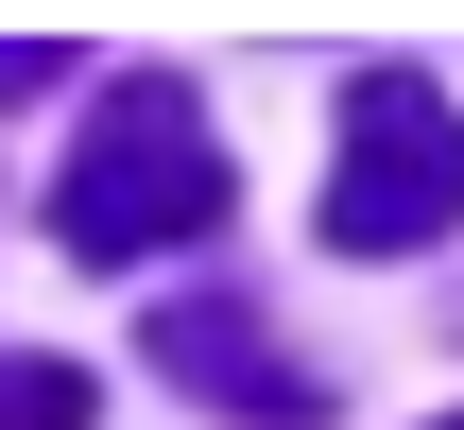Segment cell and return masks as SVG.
Wrapping results in <instances>:
<instances>
[{
    "instance_id": "cell-3",
    "label": "cell",
    "mask_w": 464,
    "mask_h": 430,
    "mask_svg": "<svg viewBox=\"0 0 464 430\" xmlns=\"http://www.w3.org/2000/svg\"><path fill=\"white\" fill-rule=\"evenodd\" d=\"M155 379H189L207 414H258V430H310L327 414V379L258 327V310H224V293H189V310H155Z\"/></svg>"
},
{
    "instance_id": "cell-2",
    "label": "cell",
    "mask_w": 464,
    "mask_h": 430,
    "mask_svg": "<svg viewBox=\"0 0 464 430\" xmlns=\"http://www.w3.org/2000/svg\"><path fill=\"white\" fill-rule=\"evenodd\" d=\"M448 224H464V121L396 69V86H362V103H344L327 241H344V259H413V241H448Z\"/></svg>"
},
{
    "instance_id": "cell-5",
    "label": "cell",
    "mask_w": 464,
    "mask_h": 430,
    "mask_svg": "<svg viewBox=\"0 0 464 430\" xmlns=\"http://www.w3.org/2000/svg\"><path fill=\"white\" fill-rule=\"evenodd\" d=\"M430 430H464V414H430Z\"/></svg>"
},
{
    "instance_id": "cell-1",
    "label": "cell",
    "mask_w": 464,
    "mask_h": 430,
    "mask_svg": "<svg viewBox=\"0 0 464 430\" xmlns=\"http://www.w3.org/2000/svg\"><path fill=\"white\" fill-rule=\"evenodd\" d=\"M224 207H241V172H224L207 103H189V86H155V69H138V86L69 138V172H52V241H69V259H103V276H121V259L207 241Z\"/></svg>"
},
{
    "instance_id": "cell-4",
    "label": "cell",
    "mask_w": 464,
    "mask_h": 430,
    "mask_svg": "<svg viewBox=\"0 0 464 430\" xmlns=\"http://www.w3.org/2000/svg\"><path fill=\"white\" fill-rule=\"evenodd\" d=\"M0 430H86V362H0Z\"/></svg>"
}]
</instances>
